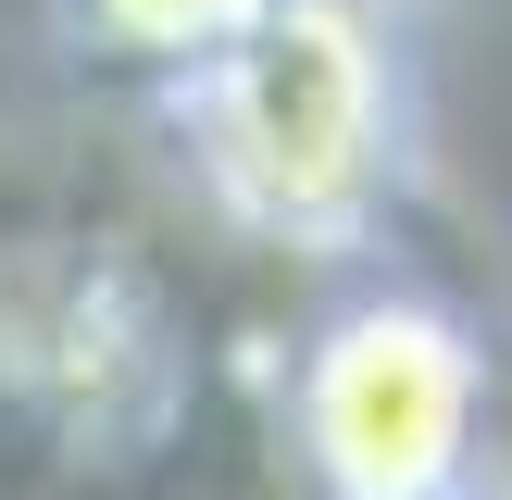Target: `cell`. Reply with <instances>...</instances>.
<instances>
[{"label":"cell","instance_id":"6da1fadb","mask_svg":"<svg viewBox=\"0 0 512 500\" xmlns=\"http://www.w3.org/2000/svg\"><path fill=\"white\" fill-rule=\"evenodd\" d=\"M163 125L213 213L300 263H363L413 188V75L400 25L363 0H263L225 50L163 75Z\"/></svg>","mask_w":512,"mask_h":500},{"label":"cell","instance_id":"7a4b0ae2","mask_svg":"<svg viewBox=\"0 0 512 500\" xmlns=\"http://www.w3.org/2000/svg\"><path fill=\"white\" fill-rule=\"evenodd\" d=\"M288 450L313 500H475L488 488V338L438 288H350L288 363Z\"/></svg>","mask_w":512,"mask_h":500},{"label":"cell","instance_id":"3957f363","mask_svg":"<svg viewBox=\"0 0 512 500\" xmlns=\"http://www.w3.org/2000/svg\"><path fill=\"white\" fill-rule=\"evenodd\" d=\"M188 400L175 313L100 238H0V413H38L75 463L163 450Z\"/></svg>","mask_w":512,"mask_h":500},{"label":"cell","instance_id":"277c9868","mask_svg":"<svg viewBox=\"0 0 512 500\" xmlns=\"http://www.w3.org/2000/svg\"><path fill=\"white\" fill-rule=\"evenodd\" d=\"M250 13H263V0H75V25H88L113 63H138V75H188L200 50H225Z\"/></svg>","mask_w":512,"mask_h":500},{"label":"cell","instance_id":"5b68a950","mask_svg":"<svg viewBox=\"0 0 512 500\" xmlns=\"http://www.w3.org/2000/svg\"><path fill=\"white\" fill-rule=\"evenodd\" d=\"M363 13H388V25H425V13H463V0H363Z\"/></svg>","mask_w":512,"mask_h":500},{"label":"cell","instance_id":"8992f818","mask_svg":"<svg viewBox=\"0 0 512 500\" xmlns=\"http://www.w3.org/2000/svg\"><path fill=\"white\" fill-rule=\"evenodd\" d=\"M475 500H512V475H488V488H475Z\"/></svg>","mask_w":512,"mask_h":500}]
</instances>
